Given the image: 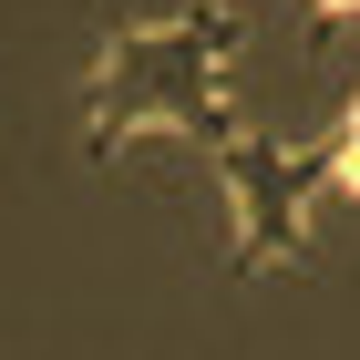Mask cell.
<instances>
[{
    "mask_svg": "<svg viewBox=\"0 0 360 360\" xmlns=\"http://www.w3.org/2000/svg\"><path fill=\"white\" fill-rule=\"evenodd\" d=\"M226 52H237V11L226 0H175L144 21L93 41V83H83V165H113V144L144 124H175L186 144L226 155L237 113H226Z\"/></svg>",
    "mask_w": 360,
    "mask_h": 360,
    "instance_id": "obj_1",
    "label": "cell"
},
{
    "mask_svg": "<svg viewBox=\"0 0 360 360\" xmlns=\"http://www.w3.org/2000/svg\"><path fill=\"white\" fill-rule=\"evenodd\" d=\"M206 165H217L226 206H237V278L299 268V257H309V226H319V195H340L330 144H268V134L237 124V144L206 155Z\"/></svg>",
    "mask_w": 360,
    "mask_h": 360,
    "instance_id": "obj_2",
    "label": "cell"
},
{
    "mask_svg": "<svg viewBox=\"0 0 360 360\" xmlns=\"http://www.w3.org/2000/svg\"><path fill=\"white\" fill-rule=\"evenodd\" d=\"M340 21H360V0H309V31H340Z\"/></svg>",
    "mask_w": 360,
    "mask_h": 360,
    "instance_id": "obj_4",
    "label": "cell"
},
{
    "mask_svg": "<svg viewBox=\"0 0 360 360\" xmlns=\"http://www.w3.org/2000/svg\"><path fill=\"white\" fill-rule=\"evenodd\" d=\"M319 144H330V175H340V195H350V206H360V93H350V103H340V124H330V134H319Z\"/></svg>",
    "mask_w": 360,
    "mask_h": 360,
    "instance_id": "obj_3",
    "label": "cell"
}]
</instances>
